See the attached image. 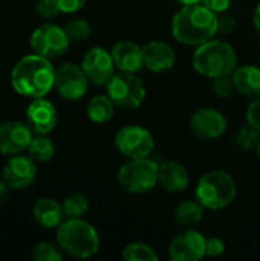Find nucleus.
<instances>
[{
    "mask_svg": "<svg viewBox=\"0 0 260 261\" xmlns=\"http://www.w3.org/2000/svg\"><path fill=\"white\" fill-rule=\"evenodd\" d=\"M55 70L49 58L37 54L25 55L12 67V89L28 98L46 96L55 87Z\"/></svg>",
    "mask_w": 260,
    "mask_h": 261,
    "instance_id": "obj_1",
    "label": "nucleus"
},
{
    "mask_svg": "<svg viewBox=\"0 0 260 261\" xmlns=\"http://www.w3.org/2000/svg\"><path fill=\"white\" fill-rule=\"evenodd\" d=\"M172 34L187 46H201L218 34V14L202 3L182 6L172 20Z\"/></svg>",
    "mask_w": 260,
    "mask_h": 261,
    "instance_id": "obj_2",
    "label": "nucleus"
},
{
    "mask_svg": "<svg viewBox=\"0 0 260 261\" xmlns=\"http://www.w3.org/2000/svg\"><path fill=\"white\" fill-rule=\"evenodd\" d=\"M57 245L72 258H90L100 251L97 229L83 219H66L57 228Z\"/></svg>",
    "mask_w": 260,
    "mask_h": 261,
    "instance_id": "obj_3",
    "label": "nucleus"
},
{
    "mask_svg": "<svg viewBox=\"0 0 260 261\" xmlns=\"http://www.w3.org/2000/svg\"><path fill=\"white\" fill-rule=\"evenodd\" d=\"M193 69L207 78L230 75L238 66V55L231 44L222 40H208L196 47L192 58Z\"/></svg>",
    "mask_w": 260,
    "mask_h": 261,
    "instance_id": "obj_4",
    "label": "nucleus"
},
{
    "mask_svg": "<svg viewBox=\"0 0 260 261\" xmlns=\"http://www.w3.org/2000/svg\"><path fill=\"white\" fill-rule=\"evenodd\" d=\"M238 187L227 171L215 170L207 174H204L195 190L196 200L205 208V210H222L231 205L236 199Z\"/></svg>",
    "mask_w": 260,
    "mask_h": 261,
    "instance_id": "obj_5",
    "label": "nucleus"
},
{
    "mask_svg": "<svg viewBox=\"0 0 260 261\" xmlns=\"http://www.w3.org/2000/svg\"><path fill=\"white\" fill-rule=\"evenodd\" d=\"M159 164L149 158L129 159L118 170V184L124 191L143 194L152 191L158 185Z\"/></svg>",
    "mask_w": 260,
    "mask_h": 261,
    "instance_id": "obj_6",
    "label": "nucleus"
},
{
    "mask_svg": "<svg viewBox=\"0 0 260 261\" xmlns=\"http://www.w3.org/2000/svg\"><path fill=\"white\" fill-rule=\"evenodd\" d=\"M106 90L113 104L121 109H138L146 99L144 83L130 72L115 73L106 84Z\"/></svg>",
    "mask_w": 260,
    "mask_h": 261,
    "instance_id": "obj_7",
    "label": "nucleus"
},
{
    "mask_svg": "<svg viewBox=\"0 0 260 261\" xmlns=\"http://www.w3.org/2000/svg\"><path fill=\"white\" fill-rule=\"evenodd\" d=\"M69 44L70 40L66 34V29L54 23H44L38 26L29 38V46L32 52L49 60L58 58L66 54Z\"/></svg>",
    "mask_w": 260,
    "mask_h": 261,
    "instance_id": "obj_8",
    "label": "nucleus"
},
{
    "mask_svg": "<svg viewBox=\"0 0 260 261\" xmlns=\"http://www.w3.org/2000/svg\"><path fill=\"white\" fill-rule=\"evenodd\" d=\"M115 147L127 159L149 158L155 148V139L141 125H124L115 135Z\"/></svg>",
    "mask_w": 260,
    "mask_h": 261,
    "instance_id": "obj_9",
    "label": "nucleus"
},
{
    "mask_svg": "<svg viewBox=\"0 0 260 261\" xmlns=\"http://www.w3.org/2000/svg\"><path fill=\"white\" fill-rule=\"evenodd\" d=\"M89 87V78L81 66L74 63H64L55 70V89L69 101L81 99Z\"/></svg>",
    "mask_w": 260,
    "mask_h": 261,
    "instance_id": "obj_10",
    "label": "nucleus"
},
{
    "mask_svg": "<svg viewBox=\"0 0 260 261\" xmlns=\"http://www.w3.org/2000/svg\"><path fill=\"white\" fill-rule=\"evenodd\" d=\"M205 245L207 239L201 232L187 228L170 242L169 257L173 261L202 260L204 257H207Z\"/></svg>",
    "mask_w": 260,
    "mask_h": 261,
    "instance_id": "obj_11",
    "label": "nucleus"
},
{
    "mask_svg": "<svg viewBox=\"0 0 260 261\" xmlns=\"http://www.w3.org/2000/svg\"><path fill=\"white\" fill-rule=\"evenodd\" d=\"M81 67L89 78L90 83L95 86H106L109 80L115 75V61L112 54L104 47H92L89 49L81 61Z\"/></svg>",
    "mask_w": 260,
    "mask_h": 261,
    "instance_id": "obj_12",
    "label": "nucleus"
},
{
    "mask_svg": "<svg viewBox=\"0 0 260 261\" xmlns=\"http://www.w3.org/2000/svg\"><path fill=\"white\" fill-rule=\"evenodd\" d=\"M2 177L11 187V190H25L37 177L35 161L29 154H14L3 165Z\"/></svg>",
    "mask_w": 260,
    "mask_h": 261,
    "instance_id": "obj_13",
    "label": "nucleus"
},
{
    "mask_svg": "<svg viewBox=\"0 0 260 261\" xmlns=\"http://www.w3.org/2000/svg\"><path fill=\"white\" fill-rule=\"evenodd\" d=\"M25 115L26 124L35 135H49L58 124L57 107L44 96L32 98V101L26 107Z\"/></svg>",
    "mask_w": 260,
    "mask_h": 261,
    "instance_id": "obj_14",
    "label": "nucleus"
},
{
    "mask_svg": "<svg viewBox=\"0 0 260 261\" xmlns=\"http://www.w3.org/2000/svg\"><path fill=\"white\" fill-rule=\"evenodd\" d=\"M32 130L26 122L6 121L0 124V154L14 156L26 151L32 136Z\"/></svg>",
    "mask_w": 260,
    "mask_h": 261,
    "instance_id": "obj_15",
    "label": "nucleus"
},
{
    "mask_svg": "<svg viewBox=\"0 0 260 261\" xmlns=\"http://www.w3.org/2000/svg\"><path fill=\"white\" fill-rule=\"evenodd\" d=\"M190 130L201 139H218L227 130V119L219 110L204 107L192 115Z\"/></svg>",
    "mask_w": 260,
    "mask_h": 261,
    "instance_id": "obj_16",
    "label": "nucleus"
},
{
    "mask_svg": "<svg viewBox=\"0 0 260 261\" xmlns=\"http://www.w3.org/2000/svg\"><path fill=\"white\" fill-rule=\"evenodd\" d=\"M144 67L155 73H162L175 66L176 54L175 49L161 40H152L143 46Z\"/></svg>",
    "mask_w": 260,
    "mask_h": 261,
    "instance_id": "obj_17",
    "label": "nucleus"
},
{
    "mask_svg": "<svg viewBox=\"0 0 260 261\" xmlns=\"http://www.w3.org/2000/svg\"><path fill=\"white\" fill-rule=\"evenodd\" d=\"M110 54H112L116 69L121 72L136 73L144 67L143 46H139L133 41H129V40L116 41L113 44Z\"/></svg>",
    "mask_w": 260,
    "mask_h": 261,
    "instance_id": "obj_18",
    "label": "nucleus"
},
{
    "mask_svg": "<svg viewBox=\"0 0 260 261\" xmlns=\"http://www.w3.org/2000/svg\"><path fill=\"white\" fill-rule=\"evenodd\" d=\"M190 184V176L187 168L176 161H166L159 164L158 185L169 193H182Z\"/></svg>",
    "mask_w": 260,
    "mask_h": 261,
    "instance_id": "obj_19",
    "label": "nucleus"
},
{
    "mask_svg": "<svg viewBox=\"0 0 260 261\" xmlns=\"http://www.w3.org/2000/svg\"><path fill=\"white\" fill-rule=\"evenodd\" d=\"M32 216L44 229H57L66 217L63 205L52 197H40L32 206Z\"/></svg>",
    "mask_w": 260,
    "mask_h": 261,
    "instance_id": "obj_20",
    "label": "nucleus"
},
{
    "mask_svg": "<svg viewBox=\"0 0 260 261\" xmlns=\"http://www.w3.org/2000/svg\"><path fill=\"white\" fill-rule=\"evenodd\" d=\"M234 87L247 96H260V67L254 64L236 67L233 72Z\"/></svg>",
    "mask_w": 260,
    "mask_h": 261,
    "instance_id": "obj_21",
    "label": "nucleus"
},
{
    "mask_svg": "<svg viewBox=\"0 0 260 261\" xmlns=\"http://www.w3.org/2000/svg\"><path fill=\"white\" fill-rule=\"evenodd\" d=\"M115 113V104L109 98V95H97L93 96L86 109L87 118L95 124H106L113 118Z\"/></svg>",
    "mask_w": 260,
    "mask_h": 261,
    "instance_id": "obj_22",
    "label": "nucleus"
},
{
    "mask_svg": "<svg viewBox=\"0 0 260 261\" xmlns=\"http://www.w3.org/2000/svg\"><path fill=\"white\" fill-rule=\"evenodd\" d=\"M204 206L198 200L181 202L175 210V220L182 228H193L204 217Z\"/></svg>",
    "mask_w": 260,
    "mask_h": 261,
    "instance_id": "obj_23",
    "label": "nucleus"
},
{
    "mask_svg": "<svg viewBox=\"0 0 260 261\" xmlns=\"http://www.w3.org/2000/svg\"><path fill=\"white\" fill-rule=\"evenodd\" d=\"M26 151L35 162H48L55 154V145L48 135H37L31 139Z\"/></svg>",
    "mask_w": 260,
    "mask_h": 261,
    "instance_id": "obj_24",
    "label": "nucleus"
},
{
    "mask_svg": "<svg viewBox=\"0 0 260 261\" xmlns=\"http://www.w3.org/2000/svg\"><path fill=\"white\" fill-rule=\"evenodd\" d=\"M63 211L66 219H83L89 211V200L81 193H72L63 200Z\"/></svg>",
    "mask_w": 260,
    "mask_h": 261,
    "instance_id": "obj_25",
    "label": "nucleus"
},
{
    "mask_svg": "<svg viewBox=\"0 0 260 261\" xmlns=\"http://www.w3.org/2000/svg\"><path fill=\"white\" fill-rule=\"evenodd\" d=\"M123 258L126 261H158L155 249L146 243H129L123 249Z\"/></svg>",
    "mask_w": 260,
    "mask_h": 261,
    "instance_id": "obj_26",
    "label": "nucleus"
},
{
    "mask_svg": "<svg viewBox=\"0 0 260 261\" xmlns=\"http://www.w3.org/2000/svg\"><path fill=\"white\" fill-rule=\"evenodd\" d=\"M64 29H66L69 40L75 41V43L87 40L90 37V32H92L90 23L84 18H74V20L67 21Z\"/></svg>",
    "mask_w": 260,
    "mask_h": 261,
    "instance_id": "obj_27",
    "label": "nucleus"
},
{
    "mask_svg": "<svg viewBox=\"0 0 260 261\" xmlns=\"http://www.w3.org/2000/svg\"><path fill=\"white\" fill-rule=\"evenodd\" d=\"M63 254L64 252L60 249V246L48 242L37 243L32 249V258L35 261H61Z\"/></svg>",
    "mask_w": 260,
    "mask_h": 261,
    "instance_id": "obj_28",
    "label": "nucleus"
},
{
    "mask_svg": "<svg viewBox=\"0 0 260 261\" xmlns=\"http://www.w3.org/2000/svg\"><path fill=\"white\" fill-rule=\"evenodd\" d=\"M259 141L260 132L253 125H250L248 122H247V125L241 127L236 135V144L241 150H253L257 147Z\"/></svg>",
    "mask_w": 260,
    "mask_h": 261,
    "instance_id": "obj_29",
    "label": "nucleus"
},
{
    "mask_svg": "<svg viewBox=\"0 0 260 261\" xmlns=\"http://www.w3.org/2000/svg\"><path fill=\"white\" fill-rule=\"evenodd\" d=\"M213 92L218 98H227L233 93L234 87V80H233V73L230 75H221L213 78Z\"/></svg>",
    "mask_w": 260,
    "mask_h": 261,
    "instance_id": "obj_30",
    "label": "nucleus"
},
{
    "mask_svg": "<svg viewBox=\"0 0 260 261\" xmlns=\"http://www.w3.org/2000/svg\"><path fill=\"white\" fill-rule=\"evenodd\" d=\"M35 12L40 18L44 20H52L55 18L58 14H61L60 6L57 5L55 0H38L35 5Z\"/></svg>",
    "mask_w": 260,
    "mask_h": 261,
    "instance_id": "obj_31",
    "label": "nucleus"
},
{
    "mask_svg": "<svg viewBox=\"0 0 260 261\" xmlns=\"http://www.w3.org/2000/svg\"><path fill=\"white\" fill-rule=\"evenodd\" d=\"M236 24L238 23H236L234 15L227 14V11L218 14V32H221V34H231L236 29Z\"/></svg>",
    "mask_w": 260,
    "mask_h": 261,
    "instance_id": "obj_32",
    "label": "nucleus"
},
{
    "mask_svg": "<svg viewBox=\"0 0 260 261\" xmlns=\"http://www.w3.org/2000/svg\"><path fill=\"white\" fill-rule=\"evenodd\" d=\"M247 122L260 132V96H257L247 110Z\"/></svg>",
    "mask_w": 260,
    "mask_h": 261,
    "instance_id": "obj_33",
    "label": "nucleus"
},
{
    "mask_svg": "<svg viewBox=\"0 0 260 261\" xmlns=\"http://www.w3.org/2000/svg\"><path fill=\"white\" fill-rule=\"evenodd\" d=\"M205 252H207V257H219L225 252V243L218 237H210L207 239Z\"/></svg>",
    "mask_w": 260,
    "mask_h": 261,
    "instance_id": "obj_34",
    "label": "nucleus"
},
{
    "mask_svg": "<svg viewBox=\"0 0 260 261\" xmlns=\"http://www.w3.org/2000/svg\"><path fill=\"white\" fill-rule=\"evenodd\" d=\"M55 2L60 6L61 12H64V14L78 12L84 6V3H86V0H55Z\"/></svg>",
    "mask_w": 260,
    "mask_h": 261,
    "instance_id": "obj_35",
    "label": "nucleus"
},
{
    "mask_svg": "<svg viewBox=\"0 0 260 261\" xmlns=\"http://www.w3.org/2000/svg\"><path fill=\"white\" fill-rule=\"evenodd\" d=\"M231 2H233V0H202L201 3L205 5V6H207L208 9H211L213 12L221 14V12L228 11V8L231 6Z\"/></svg>",
    "mask_w": 260,
    "mask_h": 261,
    "instance_id": "obj_36",
    "label": "nucleus"
},
{
    "mask_svg": "<svg viewBox=\"0 0 260 261\" xmlns=\"http://www.w3.org/2000/svg\"><path fill=\"white\" fill-rule=\"evenodd\" d=\"M9 191H11V187L5 182L3 177H0V210L8 205V202H9Z\"/></svg>",
    "mask_w": 260,
    "mask_h": 261,
    "instance_id": "obj_37",
    "label": "nucleus"
},
{
    "mask_svg": "<svg viewBox=\"0 0 260 261\" xmlns=\"http://www.w3.org/2000/svg\"><path fill=\"white\" fill-rule=\"evenodd\" d=\"M253 23H254V29L257 31V34L260 35V3L256 6L254 14H253Z\"/></svg>",
    "mask_w": 260,
    "mask_h": 261,
    "instance_id": "obj_38",
    "label": "nucleus"
},
{
    "mask_svg": "<svg viewBox=\"0 0 260 261\" xmlns=\"http://www.w3.org/2000/svg\"><path fill=\"white\" fill-rule=\"evenodd\" d=\"M178 3H181L182 6H185V5H195V3H201L202 0H176Z\"/></svg>",
    "mask_w": 260,
    "mask_h": 261,
    "instance_id": "obj_39",
    "label": "nucleus"
},
{
    "mask_svg": "<svg viewBox=\"0 0 260 261\" xmlns=\"http://www.w3.org/2000/svg\"><path fill=\"white\" fill-rule=\"evenodd\" d=\"M256 151H257V154H259V158H260V141H259V144H257V147H256Z\"/></svg>",
    "mask_w": 260,
    "mask_h": 261,
    "instance_id": "obj_40",
    "label": "nucleus"
}]
</instances>
